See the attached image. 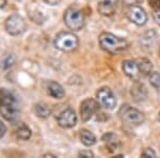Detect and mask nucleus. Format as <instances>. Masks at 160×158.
<instances>
[{
    "mask_svg": "<svg viewBox=\"0 0 160 158\" xmlns=\"http://www.w3.org/2000/svg\"><path fill=\"white\" fill-rule=\"evenodd\" d=\"M6 0H0V8H3L6 6Z\"/></svg>",
    "mask_w": 160,
    "mask_h": 158,
    "instance_id": "nucleus-29",
    "label": "nucleus"
},
{
    "mask_svg": "<svg viewBox=\"0 0 160 158\" xmlns=\"http://www.w3.org/2000/svg\"><path fill=\"white\" fill-rule=\"evenodd\" d=\"M158 121L160 122V112H159V115H158Z\"/></svg>",
    "mask_w": 160,
    "mask_h": 158,
    "instance_id": "nucleus-31",
    "label": "nucleus"
},
{
    "mask_svg": "<svg viewBox=\"0 0 160 158\" xmlns=\"http://www.w3.org/2000/svg\"><path fill=\"white\" fill-rule=\"evenodd\" d=\"M57 122L62 128H73L77 124V115L73 109L68 108L57 116Z\"/></svg>",
    "mask_w": 160,
    "mask_h": 158,
    "instance_id": "nucleus-10",
    "label": "nucleus"
},
{
    "mask_svg": "<svg viewBox=\"0 0 160 158\" xmlns=\"http://www.w3.org/2000/svg\"><path fill=\"white\" fill-rule=\"evenodd\" d=\"M80 141L84 144L86 146H92L96 143V137L92 131L88 130V129H82L80 131Z\"/></svg>",
    "mask_w": 160,
    "mask_h": 158,
    "instance_id": "nucleus-17",
    "label": "nucleus"
},
{
    "mask_svg": "<svg viewBox=\"0 0 160 158\" xmlns=\"http://www.w3.org/2000/svg\"><path fill=\"white\" fill-rule=\"evenodd\" d=\"M122 69H123V72L125 73L126 76L129 77L131 80H133V81H139V79H140L142 74H141L140 69H139V66L136 61H132V60L124 61Z\"/></svg>",
    "mask_w": 160,
    "mask_h": 158,
    "instance_id": "nucleus-11",
    "label": "nucleus"
},
{
    "mask_svg": "<svg viewBox=\"0 0 160 158\" xmlns=\"http://www.w3.org/2000/svg\"><path fill=\"white\" fill-rule=\"evenodd\" d=\"M96 99L99 105L107 110L114 109V107L117 106V98H115L114 93L107 87L102 88L97 91Z\"/></svg>",
    "mask_w": 160,
    "mask_h": 158,
    "instance_id": "nucleus-7",
    "label": "nucleus"
},
{
    "mask_svg": "<svg viewBox=\"0 0 160 158\" xmlns=\"http://www.w3.org/2000/svg\"><path fill=\"white\" fill-rule=\"evenodd\" d=\"M127 17L137 26H143L148 22V14L139 6H130L127 10Z\"/></svg>",
    "mask_w": 160,
    "mask_h": 158,
    "instance_id": "nucleus-9",
    "label": "nucleus"
},
{
    "mask_svg": "<svg viewBox=\"0 0 160 158\" xmlns=\"http://www.w3.org/2000/svg\"><path fill=\"white\" fill-rule=\"evenodd\" d=\"M15 60H16V58H15L14 54H8L2 58L1 60V67L3 69H10L13 64L15 63Z\"/></svg>",
    "mask_w": 160,
    "mask_h": 158,
    "instance_id": "nucleus-21",
    "label": "nucleus"
},
{
    "mask_svg": "<svg viewBox=\"0 0 160 158\" xmlns=\"http://www.w3.org/2000/svg\"><path fill=\"white\" fill-rule=\"evenodd\" d=\"M141 156L142 157H155L156 156V153H155L152 149H146L142 152Z\"/></svg>",
    "mask_w": 160,
    "mask_h": 158,
    "instance_id": "nucleus-23",
    "label": "nucleus"
},
{
    "mask_svg": "<svg viewBox=\"0 0 160 158\" xmlns=\"http://www.w3.org/2000/svg\"><path fill=\"white\" fill-rule=\"evenodd\" d=\"M26 27L27 25H26L25 19L18 14L10 15L4 23V28H6L7 32L13 37L22 34L26 30Z\"/></svg>",
    "mask_w": 160,
    "mask_h": 158,
    "instance_id": "nucleus-6",
    "label": "nucleus"
},
{
    "mask_svg": "<svg viewBox=\"0 0 160 158\" xmlns=\"http://www.w3.org/2000/svg\"><path fill=\"white\" fill-rule=\"evenodd\" d=\"M47 156H52V157H56V155H52V154H45V155H43V157H47Z\"/></svg>",
    "mask_w": 160,
    "mask_h": 158,
    "instance_id": "nucleus-30",
    "label": "nucleus"
},
{
    "mask_svg": "<svg viewBox=\"0 0 160 158\" xmlns=\"http://www.w3.org/2000/svg\"><path fill=\"white\" fill-rule=\"evenodd\" d=\"M46 91H47L50 97L57 98V99H61L65 95V92H64L62 85L56 81H51V80L46 84Z\"/></svg>",
    "mask_w": 160,
    "mask_h": 158,
    "instance_id": "nucleus-14",
    "label": "nucleus"
},
{
    "mask_svg": "<svg viewBox=\"0 0 160 158\" xmlns=\"http://www.w3.org/2000/svg\"><path fill=\"white\" fill-rule=\"evenodd\" d=\"M15 135L19 140H29L31 137V129L25 123H19L15 129Z\"/></svg>",
    "mask_w": 160,
    "mask_h": 158,
    "instance_id": "nucleus-18",
    "label": "nucleus"
},
{
    "mask_svg": "<svg viewBox=\"0 0 160 158\" xmlns=\"http://www.w3.org/2000/svg\"><path fill=\"white\" fill-rule=\"evenodd\" d=\"M159 54H160V50H159Z\"/></svg>",
    "mask_w": 160,
    "mask_h": 158,
    "instance_id": "nucleus-32",
    "label": "nucleus"
},
{
    "mask_svg": "<svg viewBox=\"0 0 160 158\" xmlns=\"http://www.w3.org/2000/svg\"><path fill=\"white\" fill-rule=\"evenodd\" d=\"M102 142L106 144V146L110 150L111 152H114L117 151L120 146V140H118V136L113 133H108V134H105L102 136Z\"/></svg>",
    "mask_w": 160,
    "mask_h": 158,
    "instance_id": "nucleus-15",
    "label": "nucleus"
},
{
    "mask_svg": "<svg viewBox=\"0 0 160 158\" xmlns=\"http://www.w3.org/2000/svg\"><path fill=\"white\" fill-rule=\"evenodd\" d=\"M6 131H7V127H6V125H4V124L2 123L1 121H0V139H1L2 137L4 136V134H6Z\"/></svg>",
    "mask_w": 160,
    "mask_h": 158,
    "instance_id": "nucleus-27",
    "label": "nucleus"
},
{
    "mask_svg": "<svg viewBox=\"0 0 160 158\" xmlns=\"http://www.w3.org/2000/svg\"><path fill=\"white\" fill-rule=\"evenodd\" d=\"M118 115L124 123L130 125H141L145 121V116L143 113L129 105H123L118 111Z\"/></svg>",
    "mask_w": 160,
    "mask_h": 158,
    "instance_id": "nucleus-4",
    "label": "nucleus"
},
{
    "mask_svg": "<svg viewBox=\"0 0 160 158\" xmlns=\"http://www.w3.org/2000/svg\"><path fill=\"white\" fill-rule=\"evenodd\" d=\"M124 3H126L127 6H137V3L141 1V0H123Z\"/></svg>",
    "mask_w": 160,
    "mask_h": 158,
    "instance_id": "nucleus-28",
    "label": "nucleus"
},
{
    "mask_svg": "<svg viewBox=\"0 0 160 158\" xmlns=\"http://www.w3.org/2000/svg\"><path fill=\"white\" fill-rule=\"evenodd\" d=\"M149 76V82L156 90L160 91V74L158 72H152Z\"/></svg>",
    "mask_w": 160,
    "mask_h": 158,
    "instance_id": "nucleus-22",
    "label": "nucleus"
},
{
    "mask_svg": "<svg viewBox=\"0 0 160 158\" xmlns=\"http://www.w3.org/2000/svg\"><path fill=\"white\" fill-rule=\"evenodd\" d=\"M156 37H157V33L155 30H149L146 31L145 33L140 37V43L142 45L143 48H152L156 41Z\"/></svg>",
    "mask_w": 160,
    "mask_h": 158,
    "instance_id": "nucleus-16",
    "label": "nucleus"
},
{
    "mask_svg": "<svg viewBox=\"0 0 160 158\" xmlns=\"http://www.w3.org/2000/svg\"><path fill=\"white\" fill-rule=\"evenodd\" d=\"M64 23L73 31H79L86 25V19L82 14L81 11L75 9V8H69L66 10V12L64 13Z\"/></svg>",
    "mask_w": 160,
    "mask_h": 158,
    "instance_id": "nucleus-5",
    "label": "nucleus"
},
{
    "mask_svg": "<svg viewBox=\"0 0 160 158\" xmlns=\"http://www.w3.org/2000/svg\"><path fill=\"white\" fill-rule=\"evenodd\" d=\"M79 156L80 157H86V158H93L94 157V154L91 151H81L79 152Z\"/></svg>",
    "mask_w": 160,
    "mask_h": 158,
    "instance_id": "nucleus-24",
    "label": "nucleus"
},
{
    "mask_svg": "<svg viewBox=\"0 0 160 158\" xmlns=\"http://www.w3.org/2000/svg\"><path fill=\"white\" fill-rule=\"evenodd\" d=\"M149 4H151L152 8H154L155 10L160 9V0H148Z\"/></svg>",
    "mask_w": 160,
    "mask_h": 158,
    "instance_id": "nucleus-26",
    "label": "nucleus"
},
{
    "mask_svg": "<svg viewBox=\"0 0 160 158\" xmlns=\"http://www.w3.org/2000/svg\"><path fill=\"white\" fill-rule=\"evenodd\" d=\"M34 112L38 118L41 119H47L48 116L50 115L51 110L50 108L48 107V105L44 103H38L34 106Z\"/></svg>",
    "mask_w": 160,
    "mask_h": 158,
    "instance_id": "nucleus-20",
    "label": "nucleus"
},
{
    "mask_svg": "<svg viewBox=\"0 0 160 158\" xmlns=\"http://www.w3.org/2000/svg\"><path fill=\"white\" fill-rule=\"evenodd\" d=\"M0 115L9 122L16 121L19 115L17 98L8 89H0Z\"/></svg>",
    "mask_w": 160,
    "mask_h": 158,
    "instance_id": "nucleus-1",
    "label": "nucleus"
},
{
    "mask_svg": "<svg viewBox=\"0 0 160 158\" xmlns=\"http://www.w3.org/2000/svg\"><path fill=\"white\" fill-rule=\"evenodd\" d=\"M118 0H102L97 6L99 14L102 16H112L117 12Z\"/></svg>",
    "mask_w": 160,
    "mask_h": 158,
    "instance_id": "nucleus-12",
    "label": "nucleus"
},
{
    "mask_svg": "<svg viewBox=\"0 0 160 158\" xmlns=\"http://www.w3.org/2000/svg\"><path fill=\"white\" fill-rule=\"evenodd\" d=\"M56 48L63 53H72L76 50L79 45V40L77 35H75L72 32H60L56 35L55 38Z\"/></svg>",
    "mask_w": 160,
    "mask_h": 158,
    "instance_id": "nucleus-3",
    "label": "nucleus"
},
{
    "mask_svg": "<svg viewBox=\"0 0 160 158\" xmlns=\"http://www.w3.org/2000/svg\"><path fill=\"white\" fill-rule=\"evenodd\" d=\"M130 94L133 99L138 103L144 102L148 97V89L143 84L139 81H135V84L132 85L130 90Z\"/></svg>",
    "mask_w": 160,
    "mask_h": 158,
    "instance_id": "nucleus-13",
    "label": "nucleus"
},
{
    "mask_svg": "<svg viewBox=\"0 0 160 158\" xmlns=\"http://www.w3.org/2000/svg\"><path fill=\"white\" fill-rule=\"evenodd\" d=\"M153 17H154L155 22H156L157 24L160 26V9L155 10L154 13H153Z\"/></svg>",
    "mask_w": 160,
    "mask_h": 158,
    "instance_id": "nucleus-25",
    "label": "nucleus"
},
{
    "mask_svg": "<svg viewBox=\"0 0 160 158\" xmlns=\"http://www.w3.org/2000/svg\"><path fill=\"white\" fill-rule=\"evenodd\" d=\"M99 45L105 51L112 55L122 53L128 48V42L125 38H118L110 32H104L99 35Z\"/></svg>",
    "mask_w": 160,
    "mask_h": 158,
    "instance_id": "nucleus-2",
    "label": "nucleus"
},
{
    "mask_svg": "<svg viewBox=\"0 0 160 158\" xmlns=\"http://www.w3.org/2000/svg\"><path fill=\"white\" fill-rule=\"evenodd\" d=\"M99 104L97 100L93 99V98H87L80 105V116H81L82 122H87L91 120L92 116L96 113L98 110Z\"/></svg>",
    "mask_w": 160,
    "mask_h": 158,
    "instance_id": "nucleus-8",
    "label": "nucleus"
},
{
    "mask_svg": "<svg viewBox=\"0 0 160 158\" xmlns=\"http://www.w3.org/2000/svg\"><path fill=\"white\" fill-rule=\"evenodd\" d=\"M137 64H138L139 69H140V72L142 75L144 76H148L153 72V64L152 62L146 58H139L138 60H136Z\"/></svg>",
    "mask_w": 160,
    "mask_h": 158,
    "instance_id": "nucleus-19",
    "label": "nucleus"
}]
</instances>
